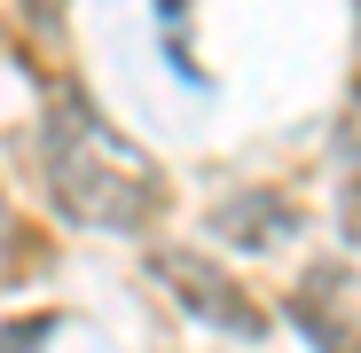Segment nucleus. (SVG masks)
I'll list each match as a JSON object with an SVG mask.
<instances>
[{"mask_svg":"<svg viewBox=\"0 0 361 353\" xmlns=\"http://www.w3.org/2000/svg\"><path fill=\"white\" fill-rule=\"evenodd\" d=\"M39 173H47L55 204H63L71 220H87V228H142V220L165 204L157 165H149L126 134H110V118H102L87 94H71V87L47 94Z\"/></svg>","mask_w":361,"mask_h":353,"instance_id":"f257e3e1","label":"nucleus"},{"mask_svg":"<svg viewBox=\"0 0 361 353\" xmlns=\"http://www.w3.org/2000/svg\"><path fill=\"white\" fill-rule=\"evenodd\" d=\"M149 267H157V283H165V290H173V299L189 306L197 322H220V330H235V337H259V330H267V322H259V306H252V299H244V290H235L220 267H204L197 252H157Z\"/></svg>","mask_w":361,"mask_h":353,"instance_id":"f03ea898","label":"nucleus"},{"mask_svg":"<svg viewBox=\"0 0 361 353\" xmlns=\"http://www.w3.org/2000/svg\"><path fill=\"white\" fill-rule=\"evenodd\" d=\"M290 228H298V212H290L283 197H267V189H244V197L220 212V235H228V244H244V252H275Z\"/></svg>","mask_w":361,"mask_h":353,"instance_id":"7ed1b4c3","label":"nucleus"},{"mask_svg":"<svg viewBox=\"0 0 361 353\" xmlns=\"http://www.w3.org/2000/svg\"><path fill=\"white\" fill-rule=\"evenodd\" d=\"M16 259H32V244H24V220L8 212V197H0V283H16Z\"/></svg>","mask_w":361,"mask_h":353,"instance_id":"20e7f679","label":"nucleus"},{"mask_svg":"<svg viewBox=\"0 0 361 353\" xmlns=\"http://www.w3.org/2000/svg\"><path fill=\"white\" fill-rule=\"evenodd\" d=\"M345 204H353V228H361V118L345 134Z\"/></svg>","mask_w":361,"mask_h":353,"instance_id":"39448f33","label":"nucleus"},{"mask_svg":"<svg viewBox=\"0 0 361 353\" xmlns=\"http://www.w3.org/2000/svg\"><path fill=\"white\" fill-rule=\"evenodd\" d=\"M16 8H24L32 32H63V8H71V0H16Z\"/></svg>","mask_w":361,"mask_h":353,"instance_id":"423d86ee","label":"nucleus"}]
</instances>
